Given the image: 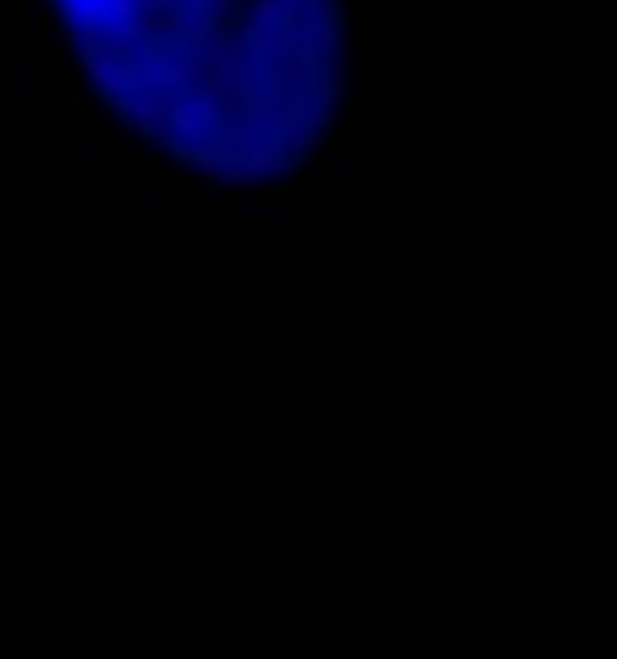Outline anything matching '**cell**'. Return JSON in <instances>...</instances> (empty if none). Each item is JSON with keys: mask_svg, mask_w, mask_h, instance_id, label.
<instances>
[{"mask_svg": "<svg viewBox=\"0 0 617 659\" xmlns=\"http://www.w3.org/2000/svg\"><path fill=\"white\" fill-rule=\"evenodd\" d=\"M96 102L174 168H306L342 102V0H48Z\"/></svg>", "mask_w": 617, "mask_h": 659, "instance_id": "1", "label": "cell"}]
</instances>
